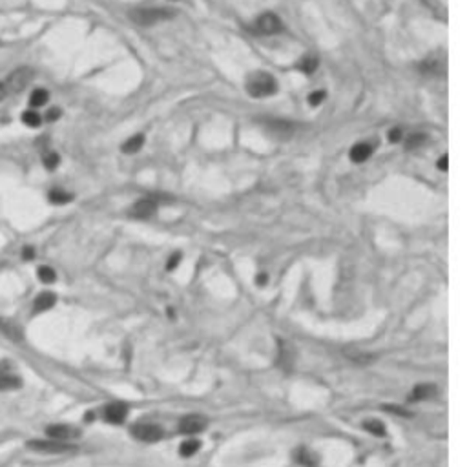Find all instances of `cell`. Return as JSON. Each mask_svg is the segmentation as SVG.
<instances>
[{
	"mask_svg": "<svg viewBox=\"0 0 467 467\" xmlns=\"http://www.w3.org/2000/svg\"><path fill=\"white\" fill-rule=\"evenodd\" d=\"M438 394V389L431 385V383H425V385H418L414 387V391L411 393V401H422V400H431Z\"/></svg>",
	"mask_w": 467,
	"mask_h": 467,
	"instance_id": "cell-12",
	"label": "cell"
},
{
	"mask_svg": "<svg viewBox=\"0 0 467 467\" xmlns=\"http://www.w3.org/2000/svg\"><path fill=\"white\" fill-rule=\"evenodd\" d=\"M39 279L42 283H53L57 279V274L51 267H40L39 268Z\"/></svg>",
	"mask_w": 467,
	"mask_h": 467,
	"instance_id": "cell-24",
	"label": "cell"
},
{
	"mask_svg": "<svg viewBox=\"0 0 467 467\" xmlns=\"http://www.w3.org/2000/svg\"><path fill=\"white\" fill-rule=\"evenodd\" d=\"M126 414H128V407H126V403H121V401L112 403V405H108L106 409H104V418H106L110 423L124 422Z\"/></svg>",
	"mask_w": 467,
	"mask_h": 467,
	"instance_id": "cell-11",
	"label": "cell"
},
{
	"mask_svg": "<svg viewBox=\"0 0 467 467\" xmlns=\"http://www.w3.org/2000/svg\"><path fill=\"white\" fill-rule=\"evenodd\" d=\"M179 261H181V254H174V256L170 258L168 265H166V270H174L175 267L179 265Z\"/></svg>",
	"mask_w": 467,
	"mask_h": 467,
	"instance_id": "cell-28",
	"label": "cell"
},
{
	"mask_svg": "<svg viewBox=\"0 0 467 467\" xmlns=\"http://www.w3.org/2000/svg\"><path fill=\"white\" fill-rule=\"evenodd\" d=\"M22 258H24V259H28V261H29V259H33V258H35L33 247H26V248H24V250H22Z\"/></svg>",
	"mask_w": 467,
	"mask_h": 467,
	"instance_id": "cell-31",
	"label": "cell"
},
{
	"mask_svg": "<svg viewBox=\"0 0 467 467\" xmlns=\"http://www.w3.org/2000/svg\"><path fill=\"white\" fill-rule=\"evenodd\" d=\"M31 79H33V69L28 68V66H22V68H17L15 71H11L9 77L4 79V84L7 88V93L15 95L18 91H22L31 82Z\"/></svg>",
	"mask_w": 467,
	"mask_h": 467,
	"instance_id": "cell-4",
	"label": "cell"
},
{
	"mask_svg": "<svg viewBox=\"0 0 467 467\" xmlns=\"http://www.w3.org/2000/svg\"><path fill=\"white\" fill-rule=\"evenodd\" d=\"M46 434H48V438H51V440L69 442V440L77 438L80 433L75 427H69V425H64V423H57V425H50V427L46 429Z\"/></svg>",
	"mask_w": 467,
	"mask_h": 467,
	"instance_id": "cell-8",
	"label": "cell"
},
{
	"mask_svg": "<svg viewBox=\"0 0 467 467\" xmlns=\"http://www.w3.org/2000/svg\"><path fill=\"white\" fill-rule=\"evenodd\" d=\"M363 429L369 431L371 434H374V436H383V434H385L383 423L378 422V420H367V422H363Z\"/></svg>",
	"mask_w": 467,
	"mask_h": 467,
	"instance_id": "cell-22",
	"label": "cell"
},
{
	"mask_svg": "<svg viewBox=\"0 0 467 467\" xmlns=\"http://www.w3.org/2000/svg\"><path fill=\"white\" fill-rule=\"evenodd\" d=\"M142 144H144V135H142V133L133 135V137H130L128 141L123 144V152L124 153H137L142 148Z\"/></svg>",
	"mask_w": 467,
	"mask_h": 467,
	"instance_id": "cell-16",
	"label": "cell"
},
{
	"mask_svg": "<svg viewBox=\"0 0 467 467\" xmlns=\"http://www.w3.org/2000/svg\"><path fill=\"white\" fill-rule=\"evenodd\" d=\"M247 91L248 95L252 97H268L272 93H276L277 84L276 79L267 71H256V73L247 77Z\"/></svg>",
	"mask_w": 467,
	"mask_h": 467,
	"instance_id": "cell-1",
	"label": "cell"
},
{
	"mask_svg": "<svg viewBox=\"0 0 467 467\" xmlns=\"http://www.w3.org/2000/svg\"><path fill=\"white\" fill-rule=\"evenodd\" d=\"M155 212H157V201L153 197H142L130 208V215L133 219H148Z\"/></svg>",
	"mask_w": 467,
	"mask_h": 467,
	"instance_id": "cell-7",
	"label": "cell"
},
{
	"mask_svg": "<svg viewBox=\"0 0 467 467\" xmlns=\"http://www.w3.org/2000/svg\"><path fill=\"white\" fill-rule=\"evenodd\" d=\"M48 99H50V93H48L44 88H37V90H33L31 95H29V104L33 108H40L48 102Z\"/></svg>",
	"mask_w": 467,
	"mask_h": 467,
	"instance_id": "cell-17",
	"label": "cell"
},
{
	"mask_svg": "<svg viewBox=\"0 0 467 467\" xmlns=\"http://www.w3.org/2000/svg\"><path fill=\"white\" fill-rule=\"evenodd\" d=\"M316 68H318V57L314 55H307L303 61L299 62V69L303 73H312V71H316Z\"/></svg>",
	"mask_w": 467,
	"mask_h": 467,
	"instance_id": "cell-23",
	"label": "cell"
},
{
	"mask_svg": "<svg viewBox=\"0 0 467 467\" xmlns=\"http://www.w3.org/2000/svg\"><path fill=\"white\" fill-rule=\"evenodd\" d=\"M199 447H201L199 440H196V438L185 440V442L181 444V447H179V453L183 456H192V455H196L197 451H199Z\"/></svg>",
	"mask_w": 467,
	"mask_h": 467,
	"instance_id": "cell-18",
	"label": "cell"
},
{
	"mask_svg": "<svg viewBox=\"0 0 467 467\" xmlns=\"http://www.w3.org/2000/svg\"><path fill=\"white\" fill-rule=\"evenodd\" d=\"M258 283H259V285L267 283V276H265V274H259V276H258Z\"/></svg>",
	"mask_w": 467,
	"mask_h": 467,
	"instance_id": "cell-34",
	"label": "cell"
},
{
	"mask_svg": "<svg viewBox=\"0 0 467 467\" xmlns=\"http://www.w3.org/2000/svg\"><path fill=\"white\" fill-rule=\"evenodd\" d=\"M385 409H387L389 412H398V414H401V416H409V412L401 411V407H398V405H385Z\"/></svg>",
	"mask_w": 467,
	"mask_h": 467,
	"instance_id": "cell-30",
	"label": "cell"
},
{
	"mask_svg": "<svg viewBox=\"0 0 467 467\" xmlns=\"http://www.w3.org/2000/svg\"><path fill=\"white\" fill-rule=\"evenodd\" d=\"M371 153H372L371 144L358 142V144H354L352 150H350V159H352L354 163H363V161H367V159L371 157Z\"/></svg>",
	"mask_w": 467,
	"mask_h": 467,
	"instance_id": "cell-14",
	"label": "cell"
},
{
	"mask_svg": "<svg viewBox=\"0 0 467 467\" xmlns=\"http://www.w3.org/2000/svg\"><path fill=\"white\" fill-rule=\"evenodd\" d=\"M132 434L135 436L137 440L141 442H148V444H153V442H159L163 438V429L155 425V423H135L132 427Z\"/></svg>",
	"mask_w": 467,
	"mask_h": 467,
	"instance_id": "cell-5",
	"label": "cell"
},
{
	"mask_svg": "<svg viewBox=\"0 0 467 467\" xmlns=\"http://www.w3.org/2000/svg\"><path fill=\"white\" fill-rule=\"evenodd\" d=\"M29 449L37 451V453H46V455H64V453H73L75 445L68 444V442H59V440H31L28 442Z\"/></svg>",
	"mask_w": 467,
	"mask_h": 467,
	"instance_id": "cell-3",
	"label": "cell"
},
{
	"mask_svg": "<svg viewBox=\"0 0 467 467\" xmlns=\"http://www.w3.org/2000/svg\"><path fill=\"white\" fill-rule=\"evenodd\" d=\"M42 163H44V166L48 170H55L57 166H59V163H61L59 153L51 152V150H46V152L42 153Z\"/></svg>",
	"mask_w": 467,
	"mask_h": 467,
	"instance_id": "cell-21",
	"label": "cell"
},
{
	"mask_svg": "<svg viewBox=\"0 0 467 467\" xmlns=\"http://www.w3.org/2000/svg\"><path fill=\"white\" fill-rule=\"evenodd\" d=\"M265 126H267V130L270 132L272 135L276 137V139H281V141H287L294 132L292 124L285 123V121H267Z\"/></svg>",
	"mask_w": 467,
	"mask_h": 467,
	"instance_id": "cell-10",
	"label": "cell"
},
{
	"mask_svg": "<svg viewBox=\"0 0 467 467\" xmlns=\"http://www.w3.org/2000/svg\"><path fill=\"white\" fill-rule=\"evenodd\" d=\"M22 123L26 124V126H29V128H37V126H40V123H42V119H40V115L35 110H28V112L22 113Z\"/></svg>",
	"mask_w": 467,
	"mask_h": 467,
	"instance_id": "cell-20",
	"label": "cell"
},
{
	"mask_svg": "<svg viewBox=\"0 0 467 467\" xmlns=\"http://www.w3.org/2000/svg\"><path fill=\"white\" fill-rule=\"evenodd\" d=\"M206 418L201 416V414H190V416H185L179 422V431L185 434H197L206 429Z\"/></svg>",
	"mask_w": 467,
	"mask_h": 467,
	"instance_id": "cell-9",
	"label": "cell"
},
{
	"mask_svg": "<svg viewBox=\"0 0 467 467\" xmlns=\"http://www.w3.org/2000/svg\"><path fill=\"white\" fill-rule=\"evenodd\" d=\"M22 385V380L15 374H9V372H4L0 374V391H13V389H18Z\"/></svg>",
	"mask_w": 467,
	"mask_h": 467,
	"instance_id": "cell-15",
	"label": "cell"
},
{
	"mask_svg": "<svg viewBox=\"0 0 467 467\" xmlns=\"http://www.w3.org/2000/svg\"><path fill=\"white\" fill-rule=\"evenodd\" d=\"M423 141H425V135H423V133H412V135L407 137L405 148L407 150H414V148L422 146Z\"/></svg>",
	"mask_w": 467,
	"mask_h": 467,
	"instance_id": "cell-25",
	"label": "cell"
},
{
	"mask_svg": "<svg viewBox=\"0 0 467 467\" xmlns=\"http://www.w3.org/2000/svg\"><path fill=\"white\" fill-rule=\"evenodd\" d=\"M57 303V296L53 292H42L37 296L35 299V312H44V310H50L53 305Z\"/></svg>",
	"mask_w": 467,
	"mask_h": 467,
	"instance_id": "cell-13",
	"label": "cell"
},
{
	"mask_svg": "<svg viewBox=\"0 0 467 467\" xmlns=\"http://www.w3.org/2000/svg\"><path fill=\"white\" fill-rule=\"evenodd\" d=\"M48 197H50V203H53V204H66L73 199L71 194H66V192H62V190H51Z\"/></svg>",
	"mask_w": 467,
	"mask_h": 467,
	"instance_id": "cell-19",
	"label": "cell"
},
{
	"mask_svg": "<svg viewBox=\"0 0 467 467\" xmlns=\"http://www.w3.org/2000/svg\"><path fill=\"white\" fill-rule=\"evenodd\" d=\"M128 17L132 18V22L139 26H153V24L172 18L174 11H170L166 7H137L128 13Z\"/></svg>",
	"mask_w": 467,
	"mask_h": 467,
	"instance_id": "cell-2",
	"label": "cell"
},
{
	"mask_svg": "<svg viewBox=\"0 0 467 467\" xmlns=\"http://www.w3.org/2000/svg\"><path fill=\"white\" fill-rule=\"evenodd\" d=\"M323 99H325V91H314V93L309 95V104L310 106H320Z\"/></svg>",
	"mask_w": 467,
	"mask_h": 467,
	"instance_id": "cell-26",
	"label": "cell"
},
{
	"mask_svg": "<svg viewBox=\"0 0 467 467\" xmlns=\"http://www.w3.org/2000/svg\"><path fill=\"white\" fill-rule=\"evenodd\" d=\"M256 29H258V33H261V35H274L281 31L283 24H281V20H279V17L274 15V13H263V15L258 17V20H256Z\"/></svg>",
	"mask_w": 467,
	"mask_h": 467,
	"instance_id": "cell-6",
	"label": "cell"
},
{
	"mask_svg": "<svg viewBox=\"0 0 467 467\" xmlns=\"http://www.w3.org/2000/svg\"><path fill=\"white\" fill-rule=\"evenodd\" d=\"M389 141H391V142L401 141V130H400V128L391 130V132H389Z\"/></svg>",
	"mask_w": 467,
	"mask_h": 467,
	"instance_id": "cell-27",
	"label": "cell"
},
{
	"mask_svg": "<svg viewBox=\"0 0 467 467\" xmlns=\"http://www.w3.org/2000/svg\"><path fill=\"white\" fill-rule=\"evenodd\" d=\"M447 161H449V159H447V155H444V157H440V161H438V168H440V170H444V172H445V170H447Z\"/></svg>",
	"mask_w": 467,
	"mask_h": 467,
	"instance_id": "cell-33",
	"label": "cell"
},
{
	"mask_svg": "<svg viewBox=\"0 0 467 467\" xmlns=\"http://www.w3.org/2000/svg\"><path fill=\"white\" fill-rule=\"evenodd\" d=\"M6 97H9V93H7V88H6V84H4V80H0V102L4 101Z\"/></svg>",
	"mask_w": 467,
	"mask_h": 467,
	"instance_id": "cell-32",
	"label": "cell"
},
{
	"mask_svg": "<svg viewBox=\"0 0 467 467\" xmlns=\"http://www.w3.org/2000/svg\"><path fill=\"white\" fill-rule=\"evenodd\" d=\"M59 117H61V110H59V108H51L50 112H48V115H46L48 121H57Z\"/></svg>",
	"mask_w": 467,
	"mask_h": 467,
	"instance_id": "cell-29",
	"label": "cell"
}]
</instances>
